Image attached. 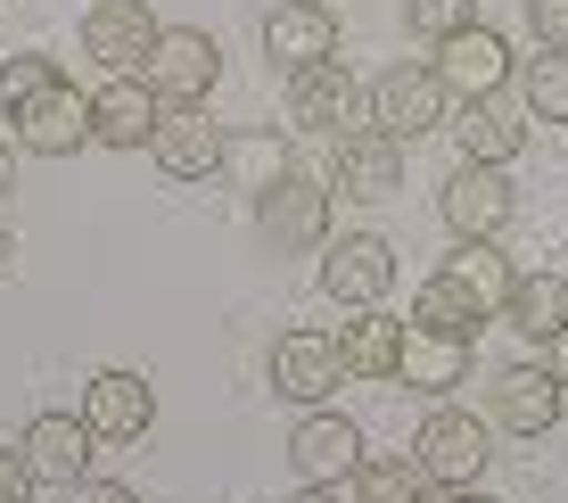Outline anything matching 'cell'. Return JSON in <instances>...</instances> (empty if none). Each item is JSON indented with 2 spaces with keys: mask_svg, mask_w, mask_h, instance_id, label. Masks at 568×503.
<instances>
[{
  "mask_svg": "<svg viewBox=\"0 0 568 503\" xmlns=\"http://www.w3.org/2000/svg\"><path fill=\"white\" fill-rule=\"evenodd\" d=\"M454 124V91H445L437 67H420V58H404V67H387L379 83H371V132H387V141H420V132Z\"/></svg>",
  "mask_w": 568,
  "mask_h": 503,
  "instance_id": "cell-1",
  "label": "cell"
},
{
  "mask_svg": "<svg viewBox=\"0 0 568 503\" xmlns=\"http://www.w3.org/2000/svg\"><path fill=\"white\" fill-rule=\"evenodd\" d=\"M288 124H305V132H371V91H363V74H346L338 58H322V67H297L288 74Z\"/></svg>",
  "mask_w": 568,
  "mask_h": 503,
  "instance_id": "cell-2",
  "label": "cell"
},
{
  "mask_svg": "<svg viewBox=\"0 0 568 503\" xmlns=\"http://www.w3.org/2000/svg\"><path fill=\"white\" fill-rule=\"evenodd\" d=\"M256 240L272 256H305L313 240H329V190L313 182V173H281V182L256 199Z\"/></svg>",
  "mask_w": 568,
  "mask_h": 503,
  "instance_id": "cell-3",
  "label": "cell"
},
{
  "mask_svg": "<svg viewBox=\"0 0 568 503\" xmlns=\"http://www.w3.org/2000/svg\"><path fill=\"white\" fill-rule=\"evenodd\" d=\"M486 446H495V437H486L478 413H454V404H437V413L420 421V437H413V462H420L428 487H478Z\"/></svg>",
  "mask_w": 568,
  "mask_h": 503,
  "instance_id": "cell-4",
  "label": "cell"
},
{
  "mask_svg": "<svg viewBox=\"0 0 568 503\" xmlns=\"http://www.w3.org/2000/svg\"><path fill=\"white\" fill-rule=\"evenodd\" d=\"M214 74H223V58H214V33L173 26V33H156V50H149V67H141V83H149L165 108H206Z\"/></svg>",
  "mask_w": 568,
  "mask_h": 503,
  "instance_id": "cell-5",
  "label": "cell"
},
{
  "mask_svg": "<svg viewBox=\"0 0 568 503\" xmlns=\"http://www.w3.org/2000/svg\"><path fill=\"white\" fill-rule=\"evenodd\" d=\"M264 372H272V396H288L297 413H313V404L338 396L346 355H338V339H322V331H288V339H272Z\"/></svg>",
  "mask_w": 568,
  "mask_h": 503,
  "instance_id": "cell-6",
  "label": "cell"
},
{
  "mask_svg": "<svg viewBox=\"0 0 568 503\" xmlns=\"http://www.w3.org/2000/svg\"><path fill=\"white\" fill-rule=\"evenodd\" d=\"M149 158L165 165V182H206V173L231 165V132L214 124L206 108H165V115H156Z\"/></svg>",
  "mask_w": 568,
  "mask_h": 503,
  "instance_id": "cell-7",
  "label": "cell"
},
{
  "mask_svg": "<svg viewBox=\"0 0 568 503\" xmlns=\"http://www.w3.org/2000/svg\"><path fill=\"white\" fill-rule=\"evenodd\" d=\"M288 462H297L305 487H338L363 462V430L346 413H329V404H313V413H297V430H288Z\"/></svg>",
  "mask_w": 568,
  "mask_h": 503,
  "instance_id": "cell-8",
  "label": "cell"
},
{
  "mask_svg": "<svg viewBox=\"0 0 568 503\" xmlns=\"http://www.w3.org/2000/svg\"><path fill=\"white\" fill-rule=\"evenodd\" d=\"M156 17H149V0H91L83 9V50L100 58L108 74H141L149 67V50H156Z\"/></svg>",
  "mask_w": 568,
  "mask_h": 503,
  "instance_id": "cell-9",
  "label": "cell"
},
{
  "mask_svg": "<svg viewBox=\"0 0 568 503\" xmlns=\"http://www.w3.org/2000/svg\"><path fill=\"white\" fill-rule=\"evenodd\" d=\"M437 215H445L454 240H495L511 223V165H462L437 190Z\"/></svg>",
  "mask_w": 568,
  "mask_h": 503,
  "instance_id": "cell-10",
  "label": "cell"
},
{
  "mask_svg": "<svg viewBox=\"0 0 568 503\" xmlns=\"http://www.w3.org/2000/svg\"><path fill=\"white\" fill-rule=\"evenodd\" d=\"M387 281H396V248L379 240V231H346V240H329V256H322V289L338 305H379L387 298Z\"/></svg>",
  "mask_w": 568,
  "mask_h": 503,
  "instance_id": "cell-11",
  "label": "cell"
},
{
  "mask_svg": "<svg viewBox=\"0 0 568 503\" xmlns=\"http://www.w3.org/2000/svg\"><path fill=\"white\" fill-rule=\"evenodd\" d=\"M17 124V141L33 149V158H74V149H91L100 141V124H91V91H74V83H58L42 91L26 115H9Z\"/></svg>",
  "mask_w": 568,
  "mask_h": 503,
  "instance_id": "cell-12",
  "label": "cell"
},
{
  "mask_svg": "<svg viewBox=\"0 0 568 503\" xmlns=\"http://www.w3.org/2000/svg\"><path fill=\"white\" fill-rule=\"evenodd\" d=\"M83 421H91L100 446H132V437H149V421H156V389L141 372H91Z\"/></svg>",
  "mask_w": 568,
  "mask_h": 503,
  "instance_id": "cell-13",
  "label": "cell"
},
{
  "mask_svg": "<svg viewBox=\"0 0 568 503\" xmlns=\"http://www.w3.org/2000/svg\"><path fill=\"white\" fill-rule=\"evenodd\" d=\"M26 446V462H33V479L42 487H83V471H91V421L83 413H33V430L17 437Z\"/></svg>",
  "mask_w": 568,
  "mask_h": 503,
  "instance_id": "cell-14",
  "label": "cell"
},
{
  "mask_svg": "<svg viewBox=\"0 0 568 503\" xmlns=\"http://www.w3.org/2000/svg\"><path fill=\"white\" fill-rule=\"evenodd\" d=\"M329 182H338V199L379 207V199H396V190H404V149L387 141V132H346L338 158H329Z\"/></svg>",
  "mask_w": 568,
  "mask_h": 503,
  "instance_id": "cell-15",
  "label": "cell"
},
{
  "mask_svg": "<svg viewBox=\"0 0 568 503\" xmlns=\"http://www.w3.org/2000/svg\"><path fill=\"white\" fill-rule=\"evenodd\" d=\"M437 74H445L454 100H486V91L511 83V42H503L495 26H469L454 42H437Z\"/></svg>",
  "mask_w": 568,
  "mask_h": 503,
  "instance_id": "cell-16",
  "label": "cell"
},
{
  "mask_svg": "<svg viewBox=\"0 0 568 503\" xmlns=\"http://www.w3.org/2000/svg\"><path fill=\"white\" fill-rule=\"evenodd\" d=\"M560 413H568V389L552 380V363H519V372H503L495 380V421L511 437H544V430H560Z\"/></svg>",
  "mask_w": 568,
  "mask_h": 503,
  "instance_id": "cell-17",
  "label": "cell"
},
{
  "mask_svg": "<svg viewBox=\"0 0 568 503\" xmlns=\"http://www.w3.org/2000/svg\"><path fill=\"white\" fill-rule=\"evenodd\" d=\"M454 149H462V165H511L519 158V141H527V124L511 115V100L503 91H486V100H454Z\"/></svg>",
  "mask_w": 568,
  "mask_h": 503,
  "instance_id": "cell-18",
  "label": "cell"
},
{
  "mask_svg": "<svg viewBox=\"0 0 568 503\" xmlns=\"http://www.w3.org/2000/svg\"><path fill=\"white\" fill-rule=\"evenodd\" d=\"M264 58H281L288 74L338 58V17H329L322 0H281V9L264 17Z\"/></svg>",
  "mask_w": 568,
  "mask_h": 503,
  "instance_id": "cell-19",
  "label": "cell"
},
{
  "mask_svg": "<svg viewBox=\"0 0 568 503\" xmlns=\"http://www.w3.org/2000/svg\"><path fill=\"white\" fill-rule=\"evenodd\" d=\"M156 115H165V100H156L141 74H115L100 100H91V124H100L108 149H149L156 141Z\"/></svg>",
  "mask_w": 568,
  "mask_h": 503,
  "instance_id": "cell-20",
  "label": "cell"
},
{
  "mask_svg": "<svg viewBox=\"0 0 568 503\" xmlns=\"http://www.w3.org/2000/svg\"><path fill=\"white\" fill-rule=\"evenodd\" d=\"M404 331L413 322H396V314H379V305H363L355 322L338 331V355H346V380H396V363H404Z\"/></svg>",
  "mask_w": 568,
  "mask_h": 503,
  "instance_id": "cell-21",
  "label": "cell"
},
{
  "mask_svg": "<svg viewBox=\"0 0 568 503\" xmlns=\"http://www.w3.org/2000/svg\"><path fill=\"white\" fill-rule=\"evenodd\" d=\"M503 322H511L519 339H544V346H552V339L568 331V281H560V273H519Z\"/></svg>",
  "mask_w": 568,
  "mask_h": 503,
  "instance_id": "cell-22",
  "label": "cell"
},
{
  "mask_svg": "<svg viewBox=\"0 0 568 503\" xmlns=\"http://www.w3.org/2000/svg\"><path fill=\"white\" fill-rule=\"evenodd\" d=\"M445 281H454L462 298L478 305L486 322H495L503 305H511V281H519V273H511V264H503V256H495V248H486V240H462L454 256H445Z\"/></svg>",
  "mask_w": 568,
  "mask_h": 503,
  "instance_id": "cell-23",
  "label": "cell"
},
{
  "mask_svg": "<svg viewBox=\"0 0 568 503\" xmlns=\"http://www.w3.org/2000/svg\"><path fill=\"white\" fill-rule=\"evenodd\" d=\"M462 372H469V339L404 331V363H396V380H404V389H428V396H445V389H462Z\"/></svg>",
  "mask_w": 568,
  "mask_h": 503,
  "instance_id": "cell-24",
  "label": "cell"
},
{
  "mask_svg": "<svg viewBox=\"0 0 568 503\" xmlns=\"http://www.w3.org/2000/svg\"><path fill=\"white\" fill-rule=\"evenodd\" d=\"M413 331H437V339H478V331H486V314H478V305H469L445 273H437V281H428L420 298H413Z\"/></svg>",
  "mask_w": 568,
  "mask_h": 503,
  "instance_id": "cell-25",
  "label": "cell"
},
{
  "mask_svg": "<svg viewBox=\"0 0 568 503\" xmlns=\"http://www.w3.org/2000/svg\"><path fill=\"white\" fill-rule=\"evenodd\" d=\"M231 173H240V190H247V199H264V190L281 182V173H297V158H288V141H281V132H247V141L231 149Z\"/></svg>",
  "mask_w": 568,
  "mask_h": 503,
  "instance_id": "cell-26",
  "label": "cell"
},
{
  "mask_svg": "<svg viewBox=\"0 0 568 503\" xmlns=\"http://www.w3.org/2000/svg\"><path fill=\"white\" fill-rule=\"evenodd\" d=\"M428 487L420 462H355V479H346V503H413Z\"/></svg>",
  "mask_w": 568,
  "mask_h": 503,
  "instance_id": "cell-27",
  "label": "cell"
},
{
  "mask_svg": "<svg viewBox=\"0 0 568 503\" xmlns=\"http://www.w3.org/2000/svg\"><path fill=\"white\" fill-rule=\"evenodd\" d=\"M67 83V74L50 67L42 50H26V58H9V67H0V115H26L33 100H42V91H58Z\"/></svg>",
  "mask_w": 568,
  "mask_h": 503,
  "instance_id": "cell-28",
  "label": "cell"
},
{
  "mask_svg": "<svg viewBox=\"0 0 568 503\" xmlns=\"http://www.w3.org/2000/svg\"><path fill=\"white\" fill-rule=\"evenodd\" d=\"M404 26L420 42H454V33L478 26V0H404Z\"/></svg>",
  "mask_w": 568,
  "mask_h": 503,
  "instance_id": "cell-29",
  "label": "cell"
},
{
  "mask_svg": "<svg viewBox=\"0 0 568 503\" xmlns=\"http://www.w3.org/2000/svg\"><path fill=\"white\" fill-rule=\"evenodd\" d=\"M527 108H536L544 124H568V50H544L536 67H527Z\"/></svg>",
  "mask_w": 568,
  "mask_h": 503,
  "instance_id": "cell-30",
  "label": "cell"
},
{
  "mask_svg": "<svg viewBox=\"0 0 568 503\" xmlns=\"http://www.w3.org/2000/svg\"><path fill=\"white\" fill-rule=\"evenodd\" d=\"M527 26L544 50H568V0H527Z\"/></svg>",
  "mask_w": 568,
  "mask_h": 503,
  "instance_id": "cell-31",
  "label": "cell"
},
{
  "mask_svg": "<svg viewBox=\"0 0 568 503\" xmlns=\"http://www.w3.org/2000/svg\"><path fill=\"white\" fill-rule=\"evenodd\" d=\"M26 487H33V462H26V446H0V503H26Z\"/></svg>",
  "mask_w": 568,
  "mask_h": 503,
  "instance_id": "cell-32",
  "label": "cell"
},
{
  "mask_svg": "<svg viewBox=\"0 0 568 503\" xmlns=\"http://www.w3.org/2000/svg\"><path fill=\"white\" fill-rule=\"evenodd\" d=\"M67 503H141L132 487H115V479H83V487H74Z\"/></svg>",
  "mask_w": 568,
  "mask_h": 503,
  "instance_id": "cell-33",
  "label": "cell"
},
{
  "mask_svg": "<svg viewBox=\"0 0 568 503\" xmlns=\"http://www.w3.org/2000/svg\"><path fill=\"white\" fill-rule=\"evenodd\" d=\"M413 503H469V487H420Z\"/></svg>",
  "mask_w": 568,
  "mask_h": 503,
  "instance_id": "cell-34",
  "label": "cell"
},
{
  "mask_svg": "<svg viewBox=\"0 0 568 503\" xmlns=\"http://www.w3.org/2000/svg\"><path fill=\"white\" fill-rule=\"evenodd\" d=\"M552 380H560V389H568V331L552 339Z\"/></svg>",
  "mask_w": 568,
  "mask_h": 503,
  "instance_id": "cell-35",
  "label": "cell"
},
{
  "mask_svg": "<svg viewBox=\"0 0 568 503\" xmlns=\"http://www.w3.org/2000/svg\"><path fill=\"white\" fill-rule=\"evenodd\" d=\"M281 503H338L329 487H297V495H281Z\"/></svg>",
  "mask_w": 568,
  "mask_h": 503,
  "instance_id": "cell-36",
  "label": "cell"
},
{
  "mask_svg": "<svg viewBox=\"0 0 568 503\" xmlns=\"http://www.w3.org/2000/svg\"><path fill=\"white\" fill-rule=\"evenodd\" d=\"M9 173H17V158H9V141H0V190H9Z\"/></svg>",
  "mask_w": 568,
  "mask_h": 503,
  "instance_id": "cell-37",
  "label": "cell"
},
{
  "mask_svg": "<svg viewBox=\"0 0 568 503\" xmlns=\"http://www.w3.org/2000/svg\"><path fill=\"white\" fill-rule=\"evenodd\" d=\"M469 503H503V495H469Z\"/></svg>",
  "mask_w": 568,
  "mask_h": 503,
  "instance_id": "cell-38",
  "label": "cell"
},
{
  "mask_svg": "<svg viewBox=\"0 0 568 503\" xmlns=\"http://www.w3.org/2000/svg\"><path fill=\"white\" fill-rule=\"evenodd\" d=\"M0 256H9V240H0Z\"/></svg>",
  "mask_w": 568,
  "mask_h": 503,
  "instance_id": "cell-39",
  "label": "cell"
}]
</instances>
